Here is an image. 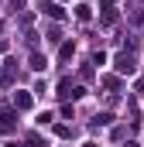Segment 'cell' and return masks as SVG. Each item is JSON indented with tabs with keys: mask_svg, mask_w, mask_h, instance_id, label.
I'll return each instance as SVG.
<instances>
[{
	"mask_svg": "<svg viewBox=\"0 0 144 147\" xmlns=\"http://www.w3.org/2000/svg\"><path fill=\"white\" fill-rule=\"evenodd\" d=\"M96 123H100V127H110V123H113V113H100Z\"/></svg>",
	"mask_w": 144,
	"mask_h": 147,
	"instance_id": "obj_8",
	"label": "cell"
},
{
	"mask_svg": "<svg viewBox=\"0 0 144 147\" xmlns=\"http://www.w3.org/2000/svg\"><path fill=\"white\" fill-rule=\"evenodd\" d=\"M82 147H96V144H93V140H86V144H82Z\"/></svg>",
	"mask_w": 144,
	"mask_h": 147,
	"instance_id": "obj_9",
	"label": "cell"
},
{
	"mask_svg": "<svg viewBox=\"0 0 144 147\" xmlns=\"http://www.w3.org/2000/svg\"><path fill=\"white\" fill-rule=\"evenodd\" d=\"M41 14H48V17H55V21H62V17H65V10H62L58 3H52V0H45V3H41Z\"/></svg>",
	"mask_w": 144,
	"mask_h": 147,
	"instance_id": "obj_2",
	"label": "cell"
},
{
	"mask_svg": "<svg viewBox=\"0 0 144 147\" xmlns=\"http://www.w3.org/2000/svg\"><path fill=\"white\" fill-rule=\"evenodd\" d=\"M45 65H48V62H45V55H31V69H35V72H41V69H45Z\"/></svg>",
	"mask_w": 144,
	"mask_h": 147,
	"instance_id": "obj_7",
	"label": "cell"
},
{
	"mask_svg": "<svg viewBox=\"0 0 144 147\" xmlns=\"http://www.w3.org/2000/svg\"><path fill=\"white\" fill-rule=\"evenodd\" d=\"M72 55H75V45H72V41H65V45H62V51H58V58H62V62H69Z\"/></svg>",
	"mask_w": 144,
	"mask_h": 147,
	"instance_id": "obj_6",
	"label": "cell"
},
{
	"mask_svg": "<svg viewBox=\"0 0 144 147\" xmlns=\"http://www.w3.org/2000/svg\"><path fill=\"white\" fill-rule=\"evenodd\" d=\"M127 147H137V144H127Z\"/></svg>",
	"mask_w": 144,
	"mask_h": 147,
	"instance_id": "obj_10",
	"label": "cell"
},
{
	"mask_svg": "<svg viewBox=\"0 0 144 147\" xmlns=\"http://www.w3.org/2000/svg\"><path fill=\"white\" fill-rule=\"evenodd\" d=\"M14 106H17V110H28V106H31V96H28V92H17V96H14Z\"/></svg>",
	"mask_w": 144,
	"mask_h": 147,
	"instance_id": "obj_5",
	"label": "cell"
},
{
	"mask_svg": "<svg viewBox=\"0 0 144 147\" xmlns=\"http://www.w3.org/2000/svg\"><path fill=\"white\" fill-rule=\"evenodd\" d=\"M0 130H14V113L0 110Z\"/></svg>",
	"mask_w": 144,
	"mask_h": 147,
	"instance_id": "obj_3",
	"label": "cell"
},
{
	"mask_svg": "<svg viewBox=\"0 0 144 147\" xmlns=\"http://www.w3.org/2000/svg\"><path fill=\"white\" fill-rule=\"evenodd\" d=\"M75 17H79V21H89V17H93V7H89V3H79V7H75Z\"/></svg>",
	"mask_w": 144,
	"mask_h": 147,
	"instance_id": "obj_4",
	"label": "cell"
},
{
	"mask_svg": "<svg viewBox=\"0 0 144 147\" xmlns=\"http://www.w3.org/2000/svg\"><path fill=\"white\" fill-rule=\"evenodd\" d=\"M113 65H117V72H120V75H134V69H137V58H134L130 51H120V55L113 58Z\"/></svg>",
	"mask_w": 144,
	"mask_h": 147,
	"instance_id": "obj_1",
	"label": "cell"
}]
</instances>
